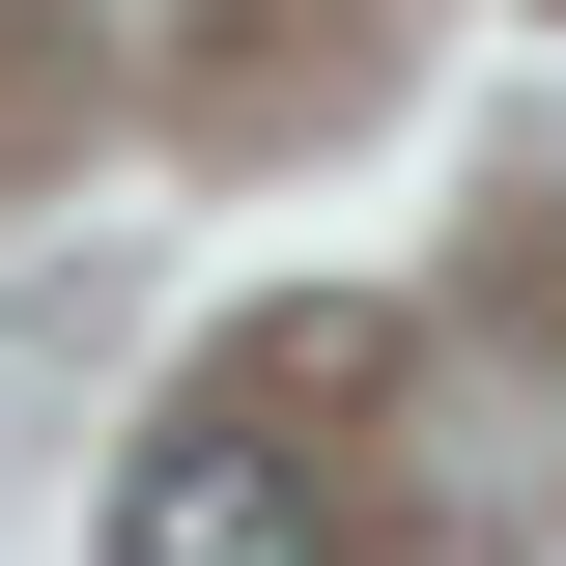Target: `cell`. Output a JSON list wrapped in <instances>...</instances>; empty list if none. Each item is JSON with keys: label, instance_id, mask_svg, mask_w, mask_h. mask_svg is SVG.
<instances>
[{"label": "cell", "instance_id": "obj_1", "mask_svg": "<svg viewBox=\"0 0 566 566\" xmlns=\"http://www.w3.org/2000/svg\"><path fill=\"white\" fill-rule=\"evenodd\" d=\"M114 566H312V482H283L255 424H170L114 482Z\"/></svg>", "mask_w": 566, "mask_h": 566}]
</instances>
